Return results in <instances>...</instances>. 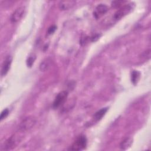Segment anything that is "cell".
I'll return each instance as SVG.
<instances>
[{"instance_id":"obj_8","label":"cell","mask_w":151,"mask_h":151,"mask_svg":"<svg viewBox=\"0 0 151 151\" xmlns=\"http://www.w3.org/2000/svg\"><path fill=\"white\" fill-rule=\"evenodd\" d=\"M18 142V139L15 135L11 136L4 143V149L5 150H9L15 147Z\"/></svg>"},{"instance_id":"obj_13","label":"cell","mask_w":151,"mask_h":151,"mask_svg":"<svg viewBox=\"0 0 151 151\" xmlns=\"http://www.w3.org/2000/svg\"><path fill=\"white\" fill-rule=\"evenodd\" d=\"M139 76H140L139 72L136 70H134L132 71V75H131V80H132V82L134 84H136V83L137 82L139 78Z\"/></svg>"},{"instance_id":"obj_17","label":"cell","mask_w":151,"mask_h":151,"mask_svg":"<svg viewBox=\"0 0 151 151\" xmlns=\"http://www.w3.org/2000/svg\"><path fill=\"white\" fill-rule=\"evenodd\" d=\"M121 3H123V1H114L112 2V5L114 6H119Z\"/></svg>"},{"instance_id":"obj_12","label":"cell","mask_w":151,"mask_h":151,"mask_svg":"<svg viewBox=\"0 0 151 151\" xmlns=\"http://www.w3.org/2000/svg\"><path fill=\"white\" fill-rule=\"evenodd\" d=\"M108 110L107 107H104V108H102L100 110H98L97 112L95 113V114L93 116V119L96 120V121H98L100 120L103 117V116L106 114V113L107 112Z\"/></svg>"},{"instance_id":"obj_6","label":"cell","mask_w":151,"mask_h":151,"mask_svg":"<svg viewBox=\"0 0 151 151\" xmlns=\"http://www.w3.org/2000/svg\"><path fill=\"white\" fill-rule=\"evenodd\" d=\"M108 10H109V8L106 5L103 4H99L96 6L94 11V13H93L94 17L96 19H98L99 18L101 17L102 15L105 14L108 11Z\"/></svg>"},{"instance_id":"obj_5","label":"cell","mask_w":151,"mask_h":151,"mask_svg":"<svg viewBox=\"0 0 151 151\" xmlns=\"http://www.w3.org/2000/svg\"><path fill=\"white\" fill-rule=\"evenodd\" d=\"M25 8L24 6H21L17 8L12 14L11 16V21L13 23L18 22L21 19L25 13Z\"/></svg>"},{"instance_id":"obj_16","label":"cell","mask_w":151,"mask_h":151,"mask_svg":"<svg viewBox=\"0 0 151 151\" xmlns=\"http://www.w3.org/2000/svg\"><path fill=\"white\" fill-rule=\"evenodd\" d=\"M56 29H57V27L55 25H51V27H50L48 29V31H47L48 35H50V34H53L55 32V31L56 30Z\"/></svg>"},{"instance_id":"obj_14","label":"cell","mask_w":151,"mask_h":151,"mask_svg":"<svg viewBox=\"0 0 151 151\" xmlns=\"http://www.w3.org/2000/svg\"><path fill=\"white\" fill-rule=\"evenodd\" d=\"M9 114V110L8 109H4L2 112H1V116H0V119H1V120H2L3 119H5L8 115Z\"/></svg>"},{"instance_id":"obj_3","label":"cell","mask_w":151,"mask_h":151,"mask_svg":"<svg viewBox=\"0 0 151 151\" xmlns=\"http://www.w3.org/2000/svg\"><path fill=\"white\" fill-rule=\"evenodd\" d=\"M133 8L132 4H128L123 6L121 7L119 10H117L114 14L113 18L116 20L121 19L122 17L128 14Z\"/></svg>"},{"instance_id":"obj_1","label":"cell","mask_w":151,"mask_h":151,"mask_svg":"<svg viewBox=\"0 0 151 151\" xmlns=\"http://www.w3.org/2000/svg\"><path fill=\"white\" fill-rule=\"evenodd\" d=\"M36 119L33 116H28L24 119L19 124V130L21 132H26L32 129L36 123Z\"/></svg>"},{"instance_id":"obj_7","label":"cell","mask_w":151,"mask_h":151,"mask_svg":"<svg viewBox=\"0 0 151 151\" xmlns=\"http://www.w3.org/2000/svg\"><path fill=\"white\" fill-rule=\"evenodd\" d=\"M12 58L11 55H8L5 59L4 60L2 65V68H1V76H5L7 73L8 72L11 64L12 63Z\"/></svg>"},{"instance_id":"obj_4","label":"cell","mask_w":151,"mask_h":151,"mask_svg":"<svg viewBox=\"0 0 151 151\" xmlns=\"http://www.w3.org/2000/svg\"><path fill=\"white\" fill-rule=\"evenodd\" d=\"M67 96L68 92L67 91H62L58 93L52 103V107L56 109L60 107L66 101Z\"/></svg>"},{"instance_id":"obj_2","label":"cell","mask_w":151,"mask_h":151,"mask_svg":"<svg viewBox=\"0 0 151 151\" xmlns=\"http://www.w3.org/2000/svg\"><path fill=\"white\" fill-rule=\"evenodd\" d=\"M87 139L85 136H79L71 145L68 149L71 150H81L86 147L87 146Z\"/></svg>"},{"instance_id":"obj_9","label":"cell","mask_w":151,"mask_h":151,"mask_svg":"<svg viewBox=\"0 0 151 151\" xmlns=\"http://www.w3.org/2000/svg\"><path fill=\"white\" fill-rule=\"evenodd\" d=\"M76 2L75 1H63L59 3V8L61 10H67L72 8Z\"/></svg>"},{"instance_id":"obj_10","label":"cell","mask_w":151,"mask_h":151,"mask_svg":"<svg viewBox=\"0 0 151 151\" xmlns=\"http://www.w3.org/2000/svg\"><path fill=\"white\" fill-rule=\"evenodd\" d=\"M133 143V139L132 137H126L122 140L120 144V148L122 150H127L129 149Z\"/></svg>"},{"instance_id":"obj_11","label":"cell","mask_w":151,"mask_h":151,"mask_svg":"<svg viewBox=\"0 0 151 151\" xmlns=\"http://www.w3.org/2000/svg\"><path fill=\"white\" fill-rule=\"evenodd\" d=\"M52 64V60L50 58H47L44 59L42 62L41 63L40 65V69L41 71H45L48 70Z\"/></svg>"},{"instance_id":"obj_15","label":"cell","mask_w":151,"mask_h":151,"mask_svg":"<svg viewBox=\"0 0 151 151\" xmlns=\"http://www.w3.org/2000/svg\"><path fill=\"white\" fill-rule=\"evenodd\" d=\"M35 57L34 56H31L28 58L27 60V65L28 67H31L32 65L33 64L34 61H35Z\"/></svg>"}]
</instances>
